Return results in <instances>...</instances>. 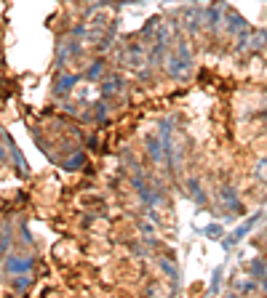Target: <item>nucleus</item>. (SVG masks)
<instances>
[{
  "label": "nucleus",
  "mask_w": 267,
  "mask_h": 298,
  "mask_svg": "<svg viewBox=\"0 0 267 298\" xmlns=\"http://www.w3.org/2000/svg\"><path fill=\"white\" fill-rule=\"evenodd\" d=\"M115 91H120V77H112L110 86H104V93H115Z\"/></svg>",
  "instance_id": "nucleus-2"
},
{
  "label": "nucleus",
  "mask_w": 267,
  "mask_h": 298,
  "mask_svg": "<svg viewBox=\"0 0 267 298\" xmlns=\"http://www.w3.org/2000/svg\"><path fill=\"white\" fill-rule=\"evenodd\" d=\"M6 269L11 274H21V272H30L32 269V258H21V256H11L6 261Z\"/></svg>",
  "instance_id": "nucleus-1"
},
{
  "label": "nucleus",
  "mask_w": 267,
  "mask_h": 298,
  "mask_svg": "<svg viewBox=\"0 0 267 298\" xmlns=\"http://www.w3.org/2000/svg\"><path fill=\"white\" fill-rule=\"evenodd\" d=\"M257 176L262 178V181H267V160H262V162L257 165Z\"/></svg>",
  "instance_id": "nucleus-3"
}]
</instances>
